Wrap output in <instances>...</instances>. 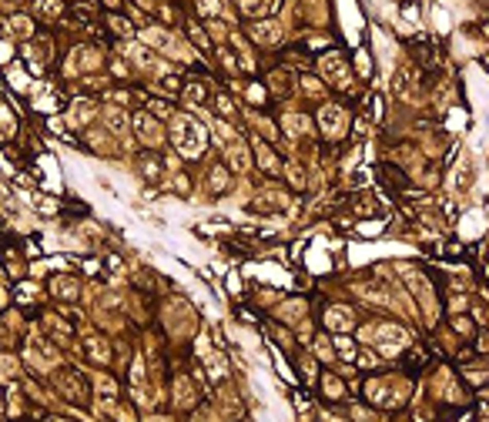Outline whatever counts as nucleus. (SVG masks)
<instances>
[{
    "label": "nucleus",
    "mask_w": 489,
    "mask_h": 422,
    "mask_svg": "<svg viewBox=\"0 0 489 422\" xmlns=\"http://www.w3.org/2000/svg\"><path fill=\"white\" fill-rule=\"evenodd\" d=\"M174 131H178V148L185 151V155H198L205 148V134H201V127L191 118H178Z\"/></svg>",
    "instance_id": "f257e3e1"
},
{
    "label": "nucleus",
    "mask_w": 489,
    "mask_h": 422,
    "mask_svg": "<svg viewBox=\"0 0 489 422\" xmlns=\"http://www.w3.org/2000/svg\"><path fill=\"white\" fill-rule=\"evenodd\" d=\"M372 338H379L382 345H402L405 342V332H399V329H376V332H372Z\"/></svg>",
    "instance_id": "f03ea898"
},
{
    "label": "nucleus",
    "mask_w": 489,
    "mask_h": 422,
    "mask_svg": "<svg viewBox=\"0 0 489 422\" xmlns=\"http://www.w3.org/2000/svg\"><path fill=\"white\" fill-rule=\"evenodd\" d=\"M328 325H332L335 332H345L348 325H352V315H348L345 309H332L328 312Z\"/></svg>",
    "instance_id": "7ed1b4c3"
},
{
    "label": "nucleus",
    "mask_w": 489,
    "mask_h": 422,
    "mask_svg": "<svg viewBox=\"0 0 489 422\" xmlns=\"http://www.w3.org/2000/svg\"><path fill=\"white\" fill-rule=\"evenodd\" d=\"M271 7H275V0H245V4H241L245 14H265V10H271Z\"/></svg>",
    "instance_id": "20e7f679"
},
{
    "label": "nucleus",
    "mask_w": 489,
    "mask_h": 422,
    "mask_svg": "<svg viewBox=\"0 0 489 422\" xmlns=\"http://www.w3.org/2000/svg\"><path fill=\"white\" fill-rule=\"evenodd\" d=\"M325 74H328V78H339V81H345V67H342V61H339L335 54L325 61Z\"/></svg>",
    "instance_id": "39448f33"
},
{
    "label": "nucleus",
    "mask_w": 489,
    "mask_h": 422,
    "mask_svg": "<svg viewBox=\"0 0 489 422\" xmlns=\"http://www.w3.org/2000/svg\"><path fill=\"white\" fill-rule=\"evenodd\" d=\"M322 124H325V131H335V127H339V107H325Z\"/></svg>",
    "instance_id": "423d86ee"
},
{
    "label": "nucleus",
    "mask_w": 489,
    "mask_h": 422,
    "mask_svg": "<svg viewBox=\"0 0 489 422\" xmlns=\"http://www.w3.org/2000/svg\"><path fill=\"white\" fill-rule=\"evenodd\" d=\"M138 131H141V134H148V141H151V144L158 141V131H154V124H151V121H144V118H141V121H138Z\"/></svg>",
    "instance_id": "0eeeda50"
},
{
    "label": "nucleus",
    "mask_w": 489,
    "mask_h": 422,
    "mask_svg": "<svg viewBox=\"0 0 489 422\" xmlns=\"http://www.w3.org/2000/svg\"><path fill=\"white\" fill-rule=\"evenodd\" d=\"M255 37H258V41H275L278 34H275V27H271V24H262V27L255 30Z\"/></svg>",
    "instance_id": "6e6552de"
},
{
    "label": "nucleus",
    "mask_w": 489,
    "mask_h": 422,
    "mask_svg": "<svg viewBox=\"0 0 489 422\" xmlns=\"http://www.w3.org/2000/svg\"><path fill=\"white\" fill-rule=\"evenodd\" d=\"M107 121H111V127H118V131L124 127V118H121V111H118V114L111 111V114H107Z\"/></svg>",
    "instance_id": "1a4fd4ad"
}]
</instances>
